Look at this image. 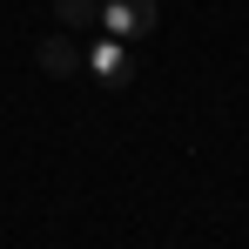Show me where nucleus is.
Wrapping results in <instances>:
<instances>
[{
    "mask_svg": "<svg viewBox=\"0 0 249 249\" xmlns=\"http://www.w3.org/2000/svg\"><path fill=\"white\" fill-rule=\"evenodd\" d=\"M94 27H101L108 41H148V34L162 27V7H155V0H101Z\"/></svg>",
    "mask_w": 249,
    "mask_h": 249,
    "instance_id": "f257e3e1",
    "label": "nucleus"
},
{
    "mask_svg": "<svg viewBox=\"0 0 249 249\" xmlns=\"http://www.w3.org/2000/svg\"><path fill=\"white\" fill-rule=\"evenodd\" d=\"M81 68L101 88H128V81H135V54H128V41H108V34H101L94 47H81Z\"/></svg>",
    "mask_w": 249,
    "mask_h": 249,
    "instance_id": "f03ea898",
    "label": "nucleus"
},
{
    "mask_svg": "<svg viewBox=\"0 0 249 249\" xmlns=\"http://www.w3.org/2000/svg\"><path fill=\"white\" fill-rule=\"evenodd\" d=\"M34 61H41V74H74V68H81V41L61 27V34H47V41H41Z\"/></svg>",
    "mask_w": 249,
    "mask_h": 249,
    "instance_id": "7ed1b4c3",
    "label": "nucleus"
},
{
    "mask_svg": "<svg viewBox=\"0 0 249 249\" xmlns=\"http://www.w3.org/2000/svg\"><path fill=\"white\" fill-rule=\"evenodd\" d=\"M94 14H101V0H54V20H61L68 34H74V27H88Z\"/></svg>",
    "mask_w": 249,
    "mask_h": 249,
    "instance_id": "20e7f679",
    "label": "nucleus"
}]
</instances>
